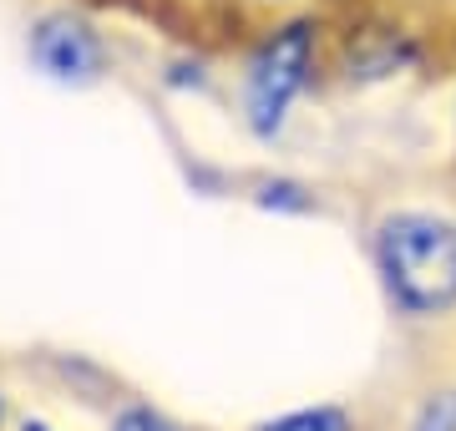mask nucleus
<instances>
[{"mask_svg":"<svg viewBox=\"0 0 456 431\" xmlns=\"http://www.w3.org/2000/svg\"><path fill=\"white\" fill-rule=\"evenodd\" d=\"M375 264L406 315H446L456 305V224L391 214L375 233Z\"/></svg>","mask_w":456,"mask_h":431,"instance_id":"nucleus-1","label":"nucleus"},{"mask_svg":"<svg viewBox=\"0 0 456 431\" xmlns=\"http://www.w3.org/2000/svg\"><path fill=\"white\" fill-rule=\"evenodd\" d=\"M314 71V26L289 20L274 36H264V46L248 56L244 71V117L259 137H274L289 122V107L310 86Z\"/></svg>","mask_w":456,"mask_h":431,"instance_id":"nucleus-2","label":"nucleus"},{"mask_svg":"<svg viewBox=\"0 0 456 431\" xmlns=\"http://www.w3.org/2000/svg\"><path fill=\"white\" fill-rule=\"evenodd\" d=\"M31 56H36V67L51 71L56 82H92L102 71L97 31H86L82 20H71V16L41 20L36 36H31Z\"/></svg>","mask_w":456,"mask_h":431,"instance_id":"nucleus-3","label":"nucleus"},{"mask_svg":"<svg viewBox=\"0 0 456 431\" xmlns=\"http://www.w3.org/2000/svg\"><path fill=\"white\" fill-rule=\"evenodd\" d=\"M259 431H350V416H345L340 406H310V411L279 416V421H269V427H259Z\"/></svg>","mask_w":456,"mask_h":431,"instance_id":"nucleus-4","label":"nucleus"},{"mask_svg":"<svg viewBox=\"0 0 456 431\" xmlns=\"http://www.w3.org/2000/svg\"><path fill=\"white\" fill-rule=\"evenodd\" d=\"M112 431H178L167 416H158V411H147V406H127V411L112 421Z\"/></svg>","mask_w":456,"mask_h":431,"instance_id":"nucleus-5","label":"nucleus"},{"mask_svg":"<svg viewBox=\"0 0 456 431\" xmlns=\"http://www.w3.org/2000/svg\"><path fill=\"white\" fill-rule=\"evenodd\" d=\"M20 431H46V427H41V421H26V427H20Z\"/></svg>","mask_w":456,"mask_h":431,"instance_id":"nucleus-6","label":"nucleus"}]
</instances>
